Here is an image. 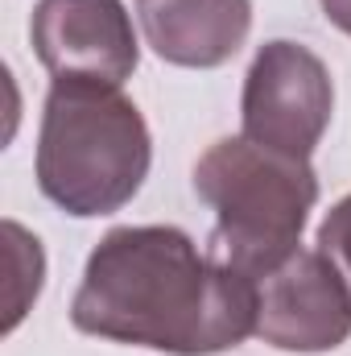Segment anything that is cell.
Returning <instances> with one entry per match:
<instances>
[{
  "label": "cell",
  "instance_id": "1",
  "mask_svg": "<svg viewBox=\"0 0 351 356\" xmlns=\"http://www.w3.org/2000/svg\"><path fill=\"white\" fill-rule=\"evenodd\" d=\"M83 336L170 356H215L257 336V282L203 253L182 228H112L71 298Z\"/></svg>",
  "mask_w": 351,
  "mask_h": 356
},
{
  "label": "cell",
  "instance_id": "2",
  "mask_svg": "<svg viewBox=\"0 0 351 356\" xmlns=\"http://www.w3.org/2000/svg\"><path fill=\"white\" fill-rule=\"evenodd\" d=\"M153 137L120 88L54 79L37 129V186L75 220L112 216L145 186Z\"/></svg>",
  "mask_w": 351,
  "mask_h": 356
},
{
  "label": "cell",
  "instance_id": "3",
  "mask_svg": "<svg viewBox=\"0 0 351 356\" xmlns=\"http://www.w3.org/2000/svg\"><path fill=\"white\" fill-rule=\"evenodd\" d=\"M194 191L215 211L211 249L244 277H264L302 249V228L318 203L310 158H289L257 141L223 137L194 162Z\"/></svg>",
  "mask_w": 351,
  "mask_h": 356
},
{
  "label": "cell",
  "instance_id": "4",
  "mask_svg": "<svg viewBox=\"0 0 351 356\" xmlns=\"http://www.w3.org/2000/svg\"><path fill=\"white\" fill-rule=\"evenodd\" d=\"M335 83L327 63L302 42H264L244 75L240 124L244 137L264 149L310 158L331 124Z\"/></svg>",
  "mask_w": 351,
  "mask_h": 356
},
{
  "label": "cell",
  "instance_id": "5",
  "mask_svg": "<svg viewBox=\"0 0 351 356\" xmlns=\"http://www.w3.org/2000/svg\"><path fill=\"white\" fill-rule=\"evenodd\" d=\"M257 336L277 353H331L351 336V286L323 249H298L257 277Z\"/></svg>",
  "mask_w": 351,
  "mask_h": 356
},
{
  "label": "cell",
  "instance_id": "6",
  "mask_svg": "<svg viewBox=\"0 0 351 356\" xmlns=\"http://www.w3.org/2000/svg\"><path fill=\"white\" fill-rule=\"evenodd\" d=\"M37 63L54 79L120 88L141 63L124 0H37L29 17Z\"/></svg>",
  "mask_w": 351,
  "mask_h": 356
},
{
  "label": "cell",
  "instance_id": "7",
  "mask_svg": "<svg viewBox=\"0 0 351 356\" xmlns=\"http://www.w3.org/2000/svg\"><path fill=\"white\" fill-rule=\"evenodd\" d=\"M137 17L153 54L190 71L232 63L252 33V0H137Z\"/></svg>",
  "mask_w": 351,
  "mask_h": 356
},
{
  "label": "cell",
  "instance_id": "8",
  "mask_svg": "<svg viewBox=\"0 0 351 356\" xmlns=\"http://www.w3.org/2000/svg\"><path fill=\"white\" fill-rule=\"evenodd\" d=\"M318 249L339 266V273L348 277V286H351V195H343L327 211V220L318 224Z\"/></svg>",
  "mask_w": 351,
  "mask_h": 356
},
{
  "label": "cell",
  "instance_id": "9",
  "mask_svg": "<svg viewBox=\"0 0 351 356\" xmlns=\"http://www.w3.org/2000/svg\"><path fill=\"white\" fill-rule=\"evenodd\" d=\"M323 13L335 29H343L351 38V0H323Z\"/></svg>",
  "mask_w": 351,
  "mask_h": 356
}]
</instances>
